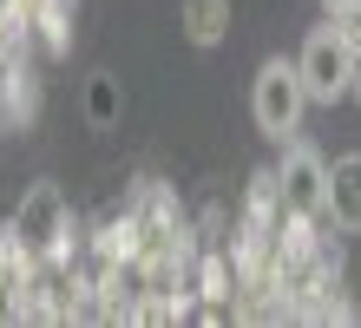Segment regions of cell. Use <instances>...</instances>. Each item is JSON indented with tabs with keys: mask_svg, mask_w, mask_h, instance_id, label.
<instances>
[{
	"mask_svg": "<svg viewBox=\"0 0 361 328\" xmlns=\"http://www.w3.org/2000/svg\"><path fill=\"white\" fill-rule=\"evenodd\" d=\"M33 112H39V73L13 53L0 66V125H33Z\"/></svg>",
	"mask_w": 361,
	"mask_h": 328,
	"instance_id": "6",
	"label": "cell"
},
{
	"mask_svg": "<svg viewBox=\"0 0 361 328\" xmlns=\"http://www.w3.org/2000/svg\"><path fill=\"white\" fill-rule=\"evenodd\" d=\"M295 66H302V85H309V99L315 105H335V99H348V79H355V47L342 40V27H315L302 40V53H295Z\"/></svg>",
	"mask_w": 361,
	"mask_h": 328,
	"instance_id": "3",
	"label": "cell"
},
{
	"mask_svg": "<svg viewBox=\"0 0 361 328\" xmlns=\"http://www.w3.org/2000/svg\"><path fill=\"white\" fill-rule=\"evenodd\" d=\"M178 27L190 47H224L230 40V0H178Z\"/></svg>",
	"mask_w": 361,
	"mask_h": 328,
	"instance_id": "7",
	"label": "cell"
},
{
	"mask_svg": "<svg viewBox=\"0 0 361 328\" xmlns=\"http://www.w3.org/2000/svg\"><path fill=\"white\" fill-rule=\"evenodd\" d=\"M348 99L361 105V47H355V79H348Z\"/></svg>",
	"mask_w": 361,
	"mask_h": 328,
	"instance_id": "11",
	"label": "cell"
},
{
	"mask_svg": "<svg viewBox=\"0 0 361 328\" xmlns=\"http://www.w3.org/2000/svg\"><path fill=\"white\" fill-rule=\"evenodd\" d=\"M322 7H329V13H342V7H361V0H322Z\"/></svg>",
	"mask_w": 361,
	"mask_h": 328,
	"instance_id": "12",
	"label": "cell"
},
{
	"mask_svg": "<svg viewBox=\"0 0 361 328\" xmlns=\"http://www.w3.org/2000/svg\"><path fill=\"white\" fill-rule=\"evenodd\" d=\"M329 20L342 27V40H348V47H361V7H342V13H329Z\"/></svg>",
	"mask_w": 361,
	"mask_h": 328,
	"instance_id": "10",
	"label": "cell"
},
{
	"mask_svg": "<svg viewBox=\"0 0 361 328\" xmlns=\"http://www.w3.org/2000/svg\"><path fill=\"white\" fill-rule=\"evenodd\" d=\"M73 13H79V0H33V27L47 40V53L73 47Z\"/></svg>",
	"mask_w": 361,
	"mask_h": 328,
	"instance_id": "8",
	"label": "cell"
},
{
	"mask_svg": "<svg viewBox=\"0 0 361 328\" xmlns=\"http://www.w3.org/2000/svg\"><path fill=\"white\" fill-rule=\"evenodd\" d=\"M322 230H335V236H355V230H361V151H342V158L329 164Z\"/></svg>",
	"mask_w": 361,
	"mask_h": 328,
	"instance_id": "5",
	"label": "cell"
},
{
	"mask_svg": "<svg viewBox=\"0 0 361 328\" xmlns=\"http://www.w3.org/2000/svg\"><path fill=\"white\" fill-rule=\"evenodd\" d=\"M309 85H302V66L295 59H263L257 66V85H250V119L269 145H289L302 138V119H309Z\"/></svg>",
	"mask_w": 361,
	"mask_h": 328,
	"instance_id": "1",
	"label": "cell"
},
{
	"mask_svg": "<svg viewBox=\"0 0 361 328\" xmlns=\"http://www.w3.org/2000/svg\"><path fill=\"white\" fill-rule=\"evenodd\" d=\"M86 119H92V131H112L125 119V99H118V79L112 73H92L86 79Z\"/></svg>",
	"mask_w": 361,
	"mask_h": 328,
	"instance_id": "9",
	"label": "cell"
},
{
	"mask_svg": "<svg viewBox=\"0 0 361 328\" xmlns=\"http://www.w3.org/2000/svg\"><path fill=\"white\" fill-rule=\"evenodd\" d=\"M276 190H283L289 217H322V204H329V158L309 138H289L283 164H276Z\"/></svg>",
	"mask_w": 361,
	"mask_h": 328,
	"instance_id": "4",
	"label": "cell"
},
{
	"mask_svg": "<svg viewBox=\"0 0 361 328\" xmlns=\"http://www.w3.org/2000/svg\"><path fill=\"white\" fill-rule=\"evenodd\" d=\"M7 236H20V250H33L39 262H53V269H59V262H73V204H66V190H59V184H47V178H39L27 197H20V210L7 217Z\"/></svg>",
	"mask_w": 361,
	"mask_h": 328,
	"instance_id": "2",
	"label": "cell"
}]
</instances>
